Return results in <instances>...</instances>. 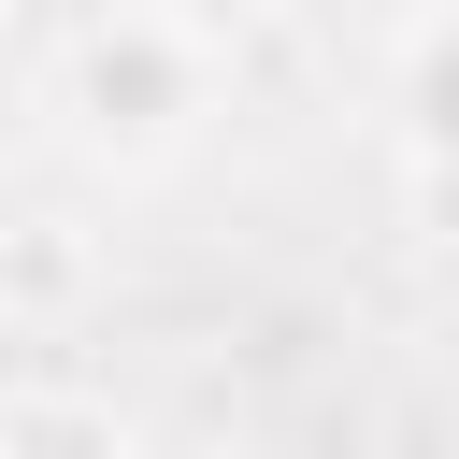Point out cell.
<instances>
[{"instance_id":"1","label":"cell","mask_w":459,"mask_h":459,"mask_svg":"<svg viewBox=\"0 0 459 459\" xmlns=\"http://www.w3.org/2000/svg\"><path fill=\"white\" fill-rule=\"evenodd\" d=\"M201 86H215V29L186 14H100L57 43V100L86 115V143H158L172 115H201Z\"/></svg>"},{"instance_id":"2","label":"cell","mask_w":459,"mask_h":459,"mask_svg":"<svg viewBox=\"0 0 459 459\" xmlns=\"http://www.w3.org/2000/svg\"><path fill=\"white\" fill-rule=\"evenodd\" d=\"M0 459H129V430L100 402H72V387H14L0 402Z\"/></svg>"}]
</instances>
